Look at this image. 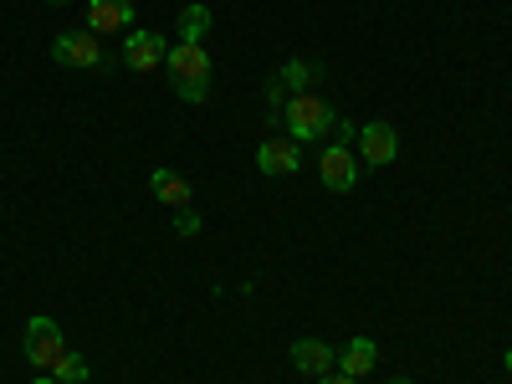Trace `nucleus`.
Listing matches in <instances>:
<instances>
[{"instance_id": "1", "label": "nucleus", "mask_w": 512, "mask_h": 384, "mask_svg": "<svg viewBox=\"0 0 512 384\" xmlns=\"http://www.w3.org/2000/svg\"><path fill=\"white\" fill-rule=\"evenodd\" d=\"M164 72H169V82H175V93L185 98V103H205L210 98V52L205 47H190V41H175L169 47V57H164Z\"/></svg>"}, {"instance_id": "2", "label": "nucleus", "mask_w": 512, "mask_h": 384, "mask_svg": "<svg viewBox=\"0 0 512 384\" xmlns=\"http://www.w3.org/2000/svg\"><path fill=\"white\" fill-rule=\"evenodd\" d=\"M338 118H344V113H338V108H333L328 98H318V93H292V98H287V108H282L287 139H297V144L328 139Z\"/></svg>"}, {"instance_id": "3", "label": "nucleus", "mask_w": 512, "mask_h": 384, "mask_svg": "<svg viewBox=\"0 0 512 384\" xmlns=\"http://www.w3.org/2000/svg\"><path fill=\"white\" fill-rule=\"evenodd\" d=\"M52 57H57L62 67H82V72H103V67H108L103 41H98L93 31H62V36L52 41Z\"/></svg>"}, {"instance_id": "4", "label": "nucleus", "mask_w": 512, "mask_h": 384, "mask_svg": "<svg viewBox=\"0 0 512 384\" xmlns=\"http://www.w3.org/2000/svg\"><path fill=\"white\" fill-rule=\"evenodd\" d=\"M318 180H323V190H333V195H349L354 180H359V154H354L349 144H328V149L318 154Z\"/></svg>"}, {"instance_id": "5", "label": "nucleus", "mask_w": 512, "mask_h": 384, "mask_svg": "<svg viewBox=\"0 0 512 384\" xmlns=\"http://www.w3.org/2000/svg\"><path fill=\"white\" fill-rule=\"evenodd\" d=\"M67 354V338H62V328L52 323V318H31L26 323V359L36 364V369H47L52 374V364Z\"/></svg>"}, {"instance_id": "6", "label": "nucleus", "mask_w": 512, "mask_h": 384, "mask_svg": "<svg viewBox=\"0 0 512 384\" xmlns=\"http://www.w3.org/2000/svg\"><path fill=\"white\" fill-rule=\"evenodd\" d=\"M359 159H364L369 169L395 164V159H400V134H395V123H364V128H359Z\"/></svg>"}, {"instance_id": "7", "label": "nucleus", "mask_w": 512, "mask_h": 384, "mask_svg": "<svg viewBox=\"0 0 512 384\" xmlns=\"http://www.w3.org/2000/svg\"><path fill=\"white\" fill-rule=\"evenodd\" d=\"M164 57H169V41H164L159 31H128V36H123V62H128V72H154V67H164Z\"/></svg>"}, {"instance_id": "8", "label": "nucleus", "mask_w": 512, "mask_h": 384, "mask_svg": "<svg viewBox=\"0 0 512 384\" xmlns=\"http://www.w3.org/2000/svg\"><path fill=\"white\" fill-rule=\"evenodd\" d=\"M287 359H292L297 374H308V379H323V374L338 369V354L323 344V338H297V344L287 349Z\"/></svg>"}, {"instance_id": "9", "label": "nucleus", "mask_w": 512, "mask_h": 384, "mask_svg": "<svg viewBox=\"0 0 512 384\" xmlns=\"http://www.w3.org/2000/svg\"><path fill=\"white\" fill-rule=\"evenodd\" d=\"M88 31H134V0H88Z\"/></svg>"}, {"instance_id": "10", "label": "nucleus", "mask_w": 512, "mask_h": 384, "mask_svg": "<svg viewBox=\"0 0 512 384\" xmlns=\"http://www.w3.org/2000/svg\"><path fill=\"white\" fill-rule=\"evenodd\" d=\"M303 144L297 139H267L262 149H256V169H262V175H297V164H303V154H297Z\"/></svg>"}, {"instance_id": "11", "label": "nucleus", "mask_w": 512, "mask_h": 384, "mask_svg": "<svg viewBox=\"0 0 512 384\" xmlns=\"http://www.w3.org/2000/svg\"><path fill=\"white\" fill-rule=\"evenodd\" d=\"M149 185H154V200H164L169 210H190V200H195L190 180H185V175H175V169H154Z\"/></svg>"}, {"instance_id": "12", "label": "nucleus", "mask_w": 512, "mask_h": 384, "mask_svg": "<svg viewBox=\"0 0 512 384\" xmlns=\"http://www.w3.org/2000/svg\"><path fill=\"white\" fill-rule=\"evenodd\" d=\"M374 364H379L374 338H354V344H344V354H338V374H349V379H364Z\"/></svg>"}, {"instance_id": "13", "label": "nucleus", "mask_w": 512, "mask_h": 384, "mask_svg": "<svg viewBox=\"0 0 512 384\" xmlns=\"http://www.w3.org/2000/svg\"><path fill=\"white\" fill-rule=\"evenodd\" d=\"M205 31H210V6H185V16H180V41H190V47H205Z\"/></svg>"}, {"instance_id": "14", "label": "nucleus", "mask_w": 512, "mask_h": 384, "mask_svg": "<svg viewBox=\"0 0 512 384\" xmlns=\"http://www.w3.org/2000/svg\"><path fill=\"white\" fill-rule=\"evenodd\" d=\"M88 374H93L88 359H77V354H62V359L52 364V379H57V384H88Z\"/></svg>"}, {"instance_id": "15", "label": "nucleus", "mask_w": 512, "mask_h": 384, "mask_svg": "<svg viewBox=\"0 0 512 384\" xmlns=\"http://www.w3.org/2000/svg\"><path fill=\"white\" fill-rule=\"evenodd\" d=\"M277 77H282V88H287V93H308V82H313V67L292 57V62H282V72H277Z\"/></svg>"}, {"instance_id": "16", "label": "nucleus", "mask_w": 512, "mask_h": 384, "mask_svg": "<svg viewBox=\"0 0 512 384\" xmlns=\"http://www.w3.org/2000/svg\"><path fill=\"white\" fill-rule=\"evenodd\" d=\"M175 231H180V236H195V231H200V216H195V210H180V216H175Z\"/></svg>"}, {"instance_id": "17", "label": "nucleus", "mask_w": 512, "mask_h": 384, "mask_svg": "<svg viewBox=\"0 0 512 384\" xmlns=\"http://www.w3.org/2000/svg\"><path fill=\"white\" fill-rule=\"evenodd\" d=\"M318 384H359V379H349V374H338V369H333V374H323Z\"/></svg>"}, {"instance_id": "18", "label": "nucleus", "mask_w": 512, "mask_h": 384, "mask_svg": "<svg viewBox=\"0 0 512 384\" xmlns=\"http://www.w3.org/2000/svg\"><path fill=\"white\" fill-rule=\"evenodd\" d=\"M31 384H57V379H52V374H41V379H31Z\"/></svg>"}, {"instance_id": "19", "label": "nucleus", "mask_w": 512, "mask_h": 384, "mask_svg": "<svg viewBox=\"0 0 512 384\" xmlns=\"http://www.w3.org/2000/svg\"><path fill=\"white\" fill-rule=\"evenodd\" d=\"M502 364H507V374H512V349H507V354H502Z\"/></svg>"}, {"instance_id": "20", "label": "nucleus", "mask_w": 512, "mask_h": 384, "mask_svg": "<svg viewBox=\"0 0 512 384\" xmlns=\"http://www.w3.org/2000/svg\"><path fill=\"white\" fill-rule=\"evenodd\" d=\"M47 6H67V0H47Z\"/></svg>"}, {"instance_id": "21", "label": "nucleus", "mask_w": 512, "mask_h": 384, "mask_svg": "<svg viewBox=\"0 0 512 384\" xmlns=\"http://www.w3.org/2000/svg\"><path fill=\"white\" fill-rule=\"evenodd\" d=\"M390 384H410V379H390Z\"/></svg>"}]
</instances>
